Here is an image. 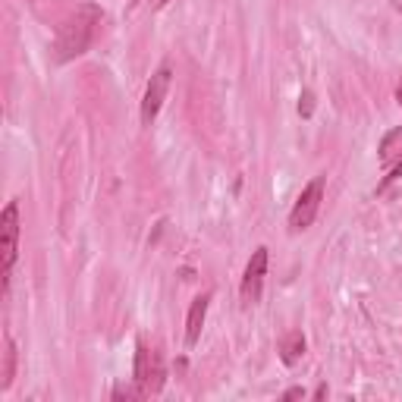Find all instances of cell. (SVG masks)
<instances>
[{
	"label": "cell",
	"mask_w": 402,
	"mask_h": 402,
	"mask_svg": "<svg viewBox=\"0 0 402 402\" xmlns=\"http://www.w3.org/2000/svg\"><path fill=\"white\" fill-rule=\"evenodd\" d=\"M170 75H173V66H170V63H161V66L151 73L148 88H144V98H142V126H151L154 117L161 113V104L170 91Z\"/></svg>",
	"instance_id": "5b68a950"
},
{
	"label": "cell",
	"mask_w": 402,
	"mask_h": 402,
	"mask_svg": "<svg viewBox=\"0 0 402 402\" xmlns=\"http://www.w3.org/2000/svg\"><path fill=\"white\" fill-rule=\"evenodd\" d=\"M302 355H305V336H302L299 330H289L286 336L280 339V358L286 364H295Z\"/></svg>",
	"instance_id": "ba28073f"
},
{
	"label": "cell",
	"mask_w": 402,
	"mask_h": 402,
	"mask_svg": "<svg viewBox=\"0 0 402 402\" xmlns=\"http://www.w3.org/2000/svg\"><path fill=\"white\" fill-rule=\"evenodd\" d=\"M396 179H402V157L393 163V167H389V176H383V182L377 186V192H383V188H387L389 182H396Z\"/></svg>",
	"instance_id": "7c38bea8"
},
{
	"label": "cell",
	"mask_w": 402,
	"mask_h": 402,
	"mask_svg": "<svg viewBox=\"0 0 402 402\" xmlns=\"http://www.w3.org/2000/svg\"><path fill=\"white\" fill-rule=\"evenodd\" d=\"M207 305H211V292H201L198 299H192L188 305V318H186V345L192 349L201 336V327H204V318H207Z\"/></svg>",
	"instance_id": "52a82bcc"
},
{
	"label": "cell",
	"mask_w": 402,
	"mask_h": 402,
	"mask_svg": "<svg viewBox=\"0 0 402 402\" xmlns=\"http://www.w3.org/2000/svg\"><path fill=\"white\" fill-rule=\"evenodd\" d=\"M299 113H302V119H311V113H314V91L311 88H305V91L299 94Z\"/></svg>",
	"instance_id": "30bf717a"
},
{
	"label": "cell",
	"mask_w": 402,
	"mask_h": 402,
	"mask_svg": "<svg viewBox=\"0 0 402 402\" xmlns=\"http://www.w3.org/2000/svg\"><path fill=\"white\" fill-rule=\"evenodd\" d=\"M113 399H144V393L138 387H117L113 389Z\"/></svg>",
	"instance_id": "8fae6325"
},
{
	"label": "cell",
	"mask_w": 402,
	"mask_h": 402,
	"mask_svg": "<svg viewBox=\"0 0 402 402\" xmlns=\"http://www.w3.org/2000/svg\"><path fill=\"white\" fill-rule=\"evenodd\" d=\"M396 104H399V107H402V79H399V82H396Z\"/></svg>",
	"instance_id": "9a60e30c"
},
{
	"label": "cell",
	"mask_w": 402,
	"mask_h": 402,
	"mask_svg": "<svg viewBox=\"0 0 402 402\" xmlns=\"http://www.w3.org/2000/svg\"><path fill=\"white\" fill-rule=\"evenodd\" d=\"M13 377H16V343L6 336V343H3V371H0V389H10Z\"/></svg>",
	"instance_id": "9c48e42d"
},
{
	"label": "cell",
	"mask_w": 402,
	"mask_h": 402,
	"mask_svg": "<svg viewBox=\"0 0 402 402\" xmlns=\"http://www.w3.org/2000/svg\"><path fill=\"white\" fill-rule=\"evenodd\" d=\"M396 10H399V13H402V0H399V3H396Z\"/></svg>",
	"instance_id": "ac0fdd59"
},
{
	"label": "cell",
	"mask_w": 402,
	"mask_h": 402,
	"mask_svg": "<svg viewBox=\"0 0 402 402\" xmlns=\"http://www.w3.org/2000/svg\"><path fill=\"white\" fill-rule=\"evenodd\" d=\"M302 396H305V389L292 387V389H286V393H283V399H302Z\"/></svg>",
	"instance_id": "5bb4252c"
},
{
	"label": "cell",
	"mask_w": 402,
	"mask_h": 402,
	"mask_svg": "<svg viewBox=\"0 0 402 402\" xmlns=\"http://www.w3.org/2000/svg\"><path fill=\"white\" fill-rule=\"evenodd\" d=\"M19 232H22L19 204L10 201L3 207V214H0V276H3V292H10V274L19 258Z\"/></svg>",
	"instance_id": "7a4b0ae2"
},
{
	"label": "cell",
	"mask_w": 402,
	"mask_h": 402,
	"mask_svg": "<svg viewBox=\"0 0 402 402\" xmlns=\"http://www.w3.org/2000/svg\"><path fill=\"white\" fill-rule=\"evenodd\" d=\"M100 19H104V10L98 3L75 6V13H69L60 22V31H57V41H54L57 63H69L85 54L94 41V31H98Z\"/></svg>",
	"instance_id": "6da1fadb"
},
{
	"label": "cell",
	"mask_w": 402,
	"mask_h": 402,
	"mask_svg": "<svg viewBox=\"0 0 402 402\" xmlns=\"http://www.w3.org/2000/svg\"><path fill=\"white\" fill-rule=\"evenodd\" d=\"M163 380H167V371H163L161 352L148 349V343L138 339L135 343V387L144 396H157L163 389Z\"/></svg>",
	"instance_id": "3957f363"
},
{
	"label": "cell",
	"mask_w": 402,
	"mask_h": 402,
	"mask_svg": "<svg viewBox=\"0 0 402 402\" xmlns=\"http://www.w3.org/2000/svg\"><path fill=\"white\" fill-rule=\"evenodd\" d=\"M324 396H327V387H324V383H320V387L314 389V399H324Z\"/></svg>",
	"instance_id": "2e32d148"
},
{
	"label": "cell",
	"mask_w": 402,
	"mask_h": 402,
	"mask_svg": "<svg viewBox=\"0 0 402 402\" xmlns=\"http://www.w3.org/2000/svg\"><path fill=\"white\" fill-rule=\"evenodd\" d=\"M264 276H267V248H255V255L248 258L245 264V274H242V302L245 305H255L261 299V289H264Z\"/></svg>",
	"instance_id": "8992f818"
},
{
	"label": "cell",
	"mask_w": 402,
	"mask_h": 402,
	"mask_svg": "<svg viewBox=\"0 0 402 402\" xmlns=\"http://www.w3.org/2000/svg\"><path fill=\"white\" fill-rule=\"evenodd\" d=\"M324 186H327V176H314V179L302 188V195L292 204V214H289V230L292 232H302L314 223V217H318V211H320V201H324Z\"/></svg>",
	"instance_id": "277c9868"
},
{
	"label": "cell",
	"mask_w": 402,
	"mask_h": 402,
	"mask_svg": "<svg viewBox=\"0 0 402 402\" xmlns=\"http://www.w3.org/2000/svg\"><path fill=\"white\" fill-rule=\"evenodd\" d=\"M151 10H161V6H167V0H148Z\"/></svg>",
	"instance_id": "e0dca14e"
},
{
	"label": "cell",
	"mask_w": 402,
	"mask_h": 402,
	"mask_svg": "<svg viewBox=\"0 0 402 402\" xmlns=\"http://www.w3.org/2000/svg\"><path fill=\"white\" fill-rule=\"evenodd\" d=\"M393 144H402V129H393L387 138H383V144H380V157H387Z\"/></svg>",
	"instance_id": "4fadbf2b"
}]
</instances>
